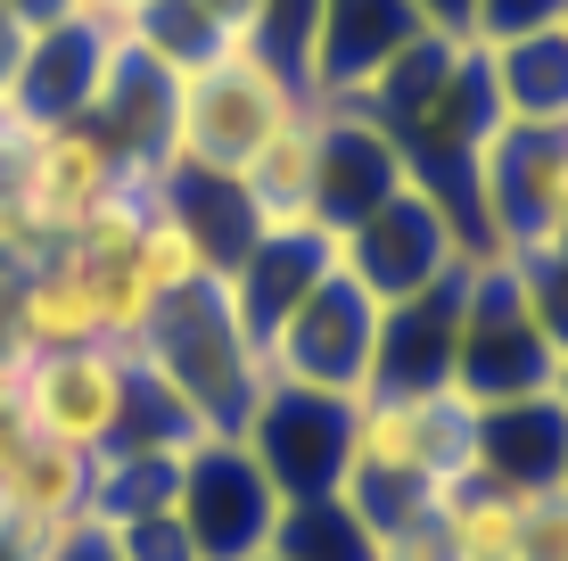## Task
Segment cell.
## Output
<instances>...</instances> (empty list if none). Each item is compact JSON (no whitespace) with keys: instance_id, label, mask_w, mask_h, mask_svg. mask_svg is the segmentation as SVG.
<instances>
[{"instance_id":"obj_1","label":"cell","mask_w":568,"mask_h":561,"mask_svg":"<svg viewBox=\"0 0 568 561\" xmlns=\"http://www.w3.org/2000/svg\"><path fill=\"white\" fill-rule=\"evenodd\" d=\"M478 479V404L462 389L428 397H363L355 404V471H346V504L363 520H396Z\"/></svg>"},{"instance_id":"obj_2","label":"cell","mask_w":568,"mask_h":561,"mask_svg":"<svg viewBox=\"0 0 568 561\" xmlns=\"http://www.w3.org/2000/svg\"><path fill=\"white\" fill-rule=\"evenodd\" d=\"M132 363H141V380H149V389L165 397L199 438H240L247 404L272 389V372H264L256 339L240 331L223 281H199V289H182V298L156 305L149 339L132 347Z\"/></svg>"},{"instance_id":"obj_3","label":"cell","mask_w":568,"mask_h":561,"mask_svg":"<svg viewBox=\"0 0 568 561\" xmlns=\"http://www.w3.org/2000/svg\"><path fill=\"white\" fill-rule=\"evenodd\" d=\"M305 108L297 74H281L256 42H223L190 74H173V132H165V173H199V182H240L256 149L288 116Z\"/></svg>"},{"instance_id":"obj_4","label":"cell","mask_w":568,"mask_h":561,"mask_svg":"<svg viewBox=\"0 0 568 561\" xmlns=\"http://www.w3.org/2000/svg\"><path fill=\"white\" fill-rule=\"evenodd\" d=\"M0 190H9L50 240H67V231H83L108 199H124V190H141V199L165 190V166L124 158L91 116H74V124H17L9 158H0Z\"/></svg>"},{"instance_id":"obj_5","label":"cell","mask_w":568,"mask_h":561,"mask_svg":"<svg viewBox=\"0 0 568 561\" xmlns=\"http://www.w3.org/2000/svg\"><path fill=\"white\" fill-rule=\"evenodd\" d=\"M379 331H387V305L371 298V289L346 273V264H329V273L297 298V314L272 331L264 372L288 380V389L363 404L371 380H379Z\"/></svg>"},{"instance_id":"obj_6","label":"cell","mask_w":568,"mask_h":561,"mask_svg":"<svg viewBox=\"0 0 568 561\" xmlns=\"http://www.w3.org/2000/svg\"><path fill=\"white\" fill-rule=\"evenodd\" d=\"M552 380H560V347H552V331H544V314L527 305L511 257H469L454 389L469 404H503V397L552 389Z\"/></svg>"},{"instance_id":"obj_7","label":"cell","mask_w":568,"mask_h":561,"mask_svg":"<svg viewBox=\"0 0 568 561\" xmlns=\"http://www.w3.org/2000/svg\"><path fill=\"white\" fill-rule=\"evenodd\" d=\"M469 257H478V240L462 231V216L428 182H396L355 231H338V264L379 305H404V298H420V289L454 281Z\"/></svg>"},{"instance_id":"obj_8","label":"cell","mask_w":568,"mask_h":561,"mask_svg":"<svg viewBox=\"0 0 568 561\" xmlns=\"http://www.w3.org/2000/svg\"><path fill=\"white\" fill-rule=\"evenodd\" d=\"M240 447L256 454V471L281 488V504H329V495H346V471H355V404L272 380V389L247 404Z\"/></svg>"},{"instance_id":"obj_9","label":"cell","mask_w":568,"mask_h":561,"mask_svg":"<svg viewBox=\"0 0 568 561\" xmlns=\"http://www.w3.org/2000/svg\"><path fill=\"white\" fill-rule=\"evenodd\" d=\"M281 488L256 471L240 438H199L173 471V520L199 545V561H264L281 537Z\"/></svg>"},{"instance_id":"obj_10","label":"cell","mask_w":568,"mask_h":561,"mask_svg":"<svg viewBox=\"0 0 568 561\" xmlns=\"http://www.w3.org/2000/svg\"><path fill=\"white\" fill-rule=\"evenodd\" d=\"M17 389L33 404V430L58 438L74 454H108L132 421L141 397V363L124 347H58V355H26L17 363Z\"/></svg>"},{"instance_id":"obj_11","label":"cell","mask_w":568,"mask_h":561,"mask_svg":"<svg viewBox=\"0 0 568 561\" xmlns=\"http://www.w3.org/2000/svg\"><path fill=\"white\" fill-rule=\"evenodd\" d=\"M420 33H437V26L413 0H322V26H313L297 91L313 108H363L371 83L387 74V58L413 50Z\"/></svg>"},{"instance_id":"obj_12","label":"cell","mask_w":568,"mask_h":561,"mask_svg":"<svg viewBox=\"0 0 568 561\" xmlns=\"http://www.w3.org/2000/svg\"><path fill=\"white\" fill-rule=\"evenodd\" d=\"M396 182H413L396 132L371 108H322V149H313V223H322V240L355 231Z\"/></svg>"},{"instance_id":"obj_13","label":"cell","mask_w":568,"mask_h":561,"mask_svg":"<svg viewBox=\"0 0 568 561\" xmlns=\"http://www.w3.org/2000/svg\"><path fill=\"white\" fill-rule=\"evenodd\" d=\"M0 529H9L17 545H33V553L83 537L91 529V454L58 447V438H33V447L0 471Z\"/></svg>"},{"instance_id":"obj_14","label":"cell","mask_w":568,"mask_h":561,"mask_svg":"<svg viewBox=\"0 0 568 561\" xmlns=\"http://www.w3.org/2000/svg\"><path fill=\"white\" fill-rule=\"evenodd\" d=\"M478 479H495L511 495L568 488V404L552 389L478 404Z\"/></svg>"},{"instance_id":"obj_15","label":"cell","mask_w":568,"mask_h":561,"mask_svg":"<svg viewBox=\"0 0 568 561\" xmlns=\"http://www.w3.org/2000/svg\"><path fill=\"white\" fill-rule=\"evenodd\" d=\"M338 264V240H322V231H281V240H247L240 257L223 264V298L231 314H240V331L256 339V355L272 347L288 314H297V298L313 281Z\"/></svg>"},{"instance_id":"obj_16","label":"cell","mask_w":568,"mask_h":561,"mask_svg":"<svg viewBox=\"0 0 568 561\" xmlns=\"http://www.w3.org/2000/svg\"><path fill=\"white\" fill-rule=\"evenodd\" d=\"M462 281H437L420 298L387 305V331H379V380L371 397H428V389H454V355H462Z\"/></svg>"},{"instance_id":"obj_17","label":"cell","mask_w":568,"mask_h":561,"mask_svg":"<svg viewBox=\"0 0 568 561\" xmlns=\"http://www.w3.org/2000/svg\"><path fill=\"white\" fill-rule=\"evenodd\" d=\"M124 26H100V17H74V26H50L33 33V58H26V83H17V124H74L100 100V67H108V42Z\"/></svg>"},{"instance_id":"obj_18","label":"cell","mask_w":568,"mask_h":561,"mask_svg":"<svg viewBox=\"0 0 568 561\" xmlns=\"http://www.w3.org/2000/svg\"><path fill=\"white\" fill-rule=\"evenodd\" d=\"M313 149H322V108L305 100V108L256 149V166L231 182L256 240H281V231H322V223H313Z\"/></svg>"},{"instance_id":"obj_19","label":"cell","mask_w":568,"mask_h":561,"mask_svg":"<svg viewBox=\"0 0 568 561\" xmlns=\"http://www.w3.org/2000/svg\"><path fill=\"white\" fill-rule=\"evenodd\" d=\"M91 124H100L108 141L124 149V158L165 166V132H173V67H156V58L132 42V33H115V42H108V67H100Z\"/></svg>"},{"instance_id":"obj_20","label":"cell","mask_w":568,"mask_h":561,"mask_svg":"<svg viewBox=\"0 0 568 561\" xmlns=\"http://www.w3.org/2000/svg\"><path fill=\"white\" fill-rule=\"evenodd\" d=\"M58 347H108V339L83 273L50 248L33 273H17V355H58Z\"/></svg>"},{"instance_id":"obj_21","label":"cell","mask_w":568,"mask_h":561,"mask_svg":"<svg viewBox=\"0 0 568 561\" xmlns=\"http://www.w3.org/2000/svg\"><path fill=\"white\" fill-rule=\"evenodd\" d=\"M486 58V83H495V108L503 124H536V132H560L568 124V33H527L511 50H478Z\"/></svg>"},{"instance_id":"obj_22","label":"cell","mask_w":568,"mask_h":561,"mask_svg":"<svg viewBox=\"0 0 568 561\" xmlns=\"http://www.w3.org/2000/svg\"><path fill=\"white\" fill-rule=\"evenodd\" d=\"M132 257H141V273L156 298H182V289L199 281H223V264H214V248L199 240V223L173 207V190H156L141 207V231H132Z\"/></svg>"},{"instance_id":"obj_23","label":"cell","mask_w":568,"mask_h":561,"mask_svg":"<svg viewBox=\"0 0 568 561\" xmlns=\"http://www.w3.org/2000/svg\"><path fill=\"white\" fill-rule=\"evenodd\" d=\"M437 512H445V537H454L462 561H511V553H519V512H527V495L495 488V479H462Z\"/></svg>"},{"instance_id":"obj_24","label":"cell","mask_w":568,"mask_h":561,"mask_svg":"<svg viewBox=\"0 0 568 561\" xmlns=\"http://www.w3.org/2000/svg\"><path fill=\"white\" fill-rule=\"evenodd\" d=\"M272 561H371V520L329 495V504H288L281 537H272Z\"/></svg>"},{"instance_id":"obj_25","label":"cell","mask_w":568,"mask_h":561,"mask_svg":"<svg viewBox=\"0 0 568 561\" xmlns=\"http://www.w3.org/2000/svg\"><path fill=\"white\" fill-rule=\"evenodd\" d=\"M124 33H132V42H141V50L156 58V67H173V74H190L199 58H214V50H223V33H214L206 17L190 9V0H149V9L132 17Z\"/></svg>"},{"instance_id":"obj_26","label":"cell","mask_w":568,"mask_h":561,"mask_svg":"<svg viewBox=\"0 0 568 561\" xmlns=\"http://www.w3.org/2000/svg\"><path fill=\"white\" fill-rule=\"evenodd\" d=\"M560 17H568V0H469L462 42L469 50H511V42H527V33H552Z\"/></svg>"},{"instance_id":"obj_27","label":"cell","mask_w":568,"mask_h":561,"mask_svg":"<svg viewBox=\"0 0 568 561\" xmlns=\"http://www.w3.org/2000/svg\"><path fill=\"white\" fill-rule=\"evenodd\" d=\"M511 273L527 289V305L544 314V331H552V347L568 355V240H544V248H519Z\"/></svg>"},{"instance_id":"obj_28","label":"cell","mask_w":568,"mask_h":561,"mask_svg":"<svg viewBox=\"0 0 568 561\" xmlns=\"http://www.w3.org/2000/svg\"><path fill=\"white\" fill-rule=\"evenodd\" d=\"M313 26H322V0H264L256 9V42L281 74H305V50H313Z\"/></svg>"},{"instance_id":"obj_29","label":"cell","mask_w":568,"mask_h":561,"mask_svg":"<svg viewBox=\"0 0 568 561\" xmlns=\"http://www.w3.org/2000/svg\"><path fill=\"white\" fill-rule=\"evenodd\" d=\"M115 561H199V545L182 537L173 512H149V520H124V529H100Z\"/></svg>"},{"instance_id":"obj_30","label":"cell","mask_w":568,"mask_h":561,"mask_svg":"<svg viewBox=\"0 0 568 561\" xmlns=\"http://www.w3.org/2000/svg\"><path fill=\"white\" fill-rule=\"evenodd\" d=\"M511 561H568V488L527 495V512H519V553H511Z\"/></svg>"},{"instance_id":"obj_31","label":"cell","mask_w":568,"mask_h":561,"mask_svg":"<svg viewBox=\"0 0 568 561\" xmlns=\"http://www.w3.org/2000/svg\"><path fill=\"white\" fill-rule=\"evenodd\" d=\"M33 438L42 430H33V404H26V389H17V363H0V471H9Z\"/></svg>"},{"instance_id":"obj_32","label":"cell","mask_w":568,"mask_h":561,"mask_svg":"<svg viewBox=\"0 0 568 561\" xmlns=\"http://www.w3.org/2000/svg\"><path fill=\"white\" fill-rule=\"evenodd\" d=\"M26 58H33V26L0 0V108H17V83H26Z\"/></svg>"},{"instance_id":"obj_33","label":"cell","mask_w":568,"mask_h":561,"mask_svg":"<svg viewBox=\"0 0 568 561\" xmlns=\"http://www.w3.org/2000/svg\"><path fill=\"white\" fill-rule=\"evenodd\" d=\"M190 9H199L206 26L223 33V42H247V33H256V9H264V0H190Z\"/></svg>"},{"instance_id":"obj_34","label":"cell","mask_w":568,"mask_h":561,"mask_svg":"<svg viewBox=\"0 0 568 561\" xmlns=\"http://www.w3.org/2000/svg\"><path fill=\"white\" fill-rule=\"evenodd\" d=\"M17 17H26L33 33H50V26H74V17H83V0H9Z\"/></svg>"},{"instance_id":"obj_35","label":"cell","mask_w":568,"mask_h":561,"mask_svg":"<svg viewBox=\"0 0 568 561\" xmlns=\"http://www.w3.org/2000/svg\"><path fill=\"white\" fill-rule=\"evenodd\" d=\"M42 561H115V553H108V537H100V529H83V537H67V545H50Z\"/></svg>"},{"instance_id":"obj_36","label":"cell","mask_w":568,"mask_h":561,"mask_svg":"<svg viewBox=\"0 0 568 561\" xmlns=\"http://www.w3.org/2000/svg\"><path fill=\"white\" fill-rule=\"evenodd\" d=\"M413 9H420L437 33H454V42H462V26H469V0H413Z\"/></svg>"},{"instance_id":"obj_37","label":"cell","mask_w":568,"mask_h":561,"mask_svg":"<svg viewBox=\"0 0 568 561\" xmlns=\"http://www.w3.org/2000/svg\"><path fill=\"white\" fill-rule=\"evenodd\" d=\"M149 0H83V17H100V26H132Z\"/></svg>"},{"instance_id":"obj_38","label":"cell","mask_w":568,"mask_h":561,"mask_svg":"<svg viewBox=\"0 0 568 561\" xmlns=\"http://www.w3.org/2000/svg\"><path fill=\"white\" fill-rule=\"evenodd\" d=\"M0 561H42V553H33V545H17V537L0 529Z\"/></svg>"},{"instance_id":"obj_39","label":"cell","mask_w":568,"mask_h":561,"mask_svg":"<svg viewBox=\"0 0 568 561\" xmlns=\"http://www.w3.org/2000/svg\"><path fill=\"white\" fill-rule=\"evenodd\" d=\"M552 397H560V404H568V355H560V380H552Z\"/></svg>"},{"instance_id":"obj_40","label":"cell","mask_w":568,"mask_h":561,"mask_svg":"<svg viewBox=\"0 0 568 561\" xmlns=\"http://www.w3.org/2000/svg\"><path fill=\"white\" fill-rule=\"evenodd\" d=\"M560 33H568V17H560Z\"/></svg>"},{"instance_id":"obj_41","label":"cell","mask_w":568,"mask_h":561,"mask_svg":"<svg viewBox=\"0 0 568 561\" xmlns=\"http://www.w3.org/2000/svg\"><path fill=\"white\" fill-rule=\"evenodd\" d=\"M264 561H272V553H264Z\"/></svg>"}]
</instances>
